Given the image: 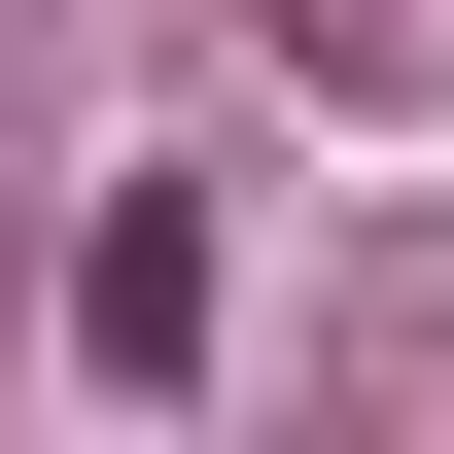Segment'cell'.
<instances>
[{
    "mask_svg": "<svg viewBox=\"0 0 454 454\" xmlns=\"http://www.w3.org/2000/svg\"><path fill=\"white\" fill-rule=\"evenodd\" d=\"M70 349L175 385V349H210V210H106V245H70Z\"/></svg>",
    "mask_w": 454,
    "mask_h": 454,
    "instance_id": "6da1fadb",
    "label": "cell"
}]
</instances>
